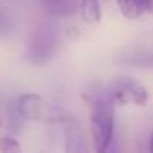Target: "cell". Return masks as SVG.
I'll use <instances>...</instances> for the list:
<instances>
[{
	"mask_svg": "<svg viewBox=\"0 0 153 153\" xmlns=\"http://www.w3.org/2000/svg\"><path fill=\"white\" fill-rule=\"evenodd\" d=\"M0 150L5 153H17L21 150V144L12 137H2L0 138Z\"/></svg>",
	"mask_w": 153,
	"mask_h": 153,
	"instance_id": "obj_9",
	"label": "cell"
},
{
	"mask_svg": "<svg viewBox=\"0 0 153 153\" xmlns=\"http://www.w3.org/2000/svg\"><path fill=\"white\" fill-rule=\"evenodd\" d=\"M83 96L90 107V131L95 150L104 153L113 141L116 105L104 95V92L84 93Z\"/></svg>",
	"mask_w": 153,
	"mask_h": 153,
	"instance_id": "obj_1",
	"label": "cell"
},
{
	"mask_svg": "<svg viewBox=\"0 0 153 153\" xmlns=\"http://www.w3.org/2000/svg\"><path fill=\"white\" fill-rule=\"evenodd\" d=\"M57 48V30L50 23L39 24L30 35L26 48V57L32 65H45L54 56Z\"/></svg>",
	"mask_w": 153,
	"mask_h": 153,
	"instance_id": "obj_2",
	"label": "cell"
},
{
	"mask_svg": "<svg viewBox=\"0 0 153 153\" xmlns=\"http://www.w3.org/2000/svg\"><path fill=\"white\" fill-rule=\"evenodd\" d=\"M0 128H2V120H0Z\"/></svg>",
	"mask_w": 153,
	"mask_h": 153,
	"instance_id": "obj_12",
	"label": "cell"
},
{
	"mask_svg": "<svg viewBox=\"0 0 153 153\" xmlns=\"http://www.w3.org/2000/svg\"><path fill=\"white\" fill-rule=\"evenodd\" d=\"M122 15L128 20H137L153 12V0H117Z\"/></svg>",
	"mask_w": 153,
	"mask_h": 153,
	"instance_id": "obj_6",
	"label": "cell"
},
{
	"mask_svg": "<svg viewBox=\"0 0 153 153\" xmlns=\"http://www.w3.org/2000/svg\"><path fill=\"white\" fill-rule=\"evenodd\" d=\"M45 2H53V0H45Z\"/></svg>",
	"mask_w": 153,
	"mask_h": 153,
	"instance_id": "obj_13",
	"label": "cell"
},
{
	"mask_svg": "<svg viewBox=\"0 0 153 153\" xmlns=\"http://www.w3.org/2000/svg\"><path fill=\"white\" fill-rule=\"evenodd\" d=\"M102 92L116 107H123L129 104L143 107L149 99L147 90L135 78L128 75H120L113 78Z\"/></svg>",
	"mask_w": 153,
	"mask_h": 153,
	"instance_id": "obj_3",
	"label": "cell"
},
{
	"mask_svg": "<svg viewBox=\"0 0 153 153\" xmlns=\"http://www.w3.org/2000/svg\"><path fill=\"white\" fill-rule=\"evenodd\" d=\"M78 11L81 20L86 24H98L102 20V9L99 0H80Z\"/></svg>",
	"mask_w": 153,
	"mask_h": 153,
	"instance_id": "obj_7",
	"label": "cell"
},
{
	"mask_svg": "<svg viewBox=\"0 0 153 153\" xmlns=\"http://www.w3.org/2000/svg\"><path fill=\"white\" fill-rule=\"evenodd\" d=\"M17 114L24 122H41L47 117L48 110L45 101L36 93H26L17 99Z\"/></svg>",
	"mask_w": 153,
	"mask_h": 153,
	"instance_id": "obj_4",
	"label": "cell"
},
{
	"mask_svg": "<svg viewBox=\"0 0 153 153\" xmlns=\"http://www.w3.org/2000/svg\"><path fill=\"white\" fill-rule=\"evenodd\" d=\"M9 29H11V18L6 14V11L0 6V35L8 33Z\"/></svg>",
	"mask_w": 153,
	"mask_h": 153,
	"instance_id": "obj_10",
	"label": "cell"
},
{
	"mask_svg": "<svg viewBox=\"0 0 153 153\" xmlns=\"http://www.w3.org/2000/svg\"><path fill=\"white\" fill-rule=\"evenodd\" d=\"M62 122L65 123V149H66V152L78 153V152L86 150L84 135L81 132L80 125L69 116H63Z\"/></svg>",
	"mask_w": 153,
	"mask_h": 153,
	"instance_id": "obj_5",
	"label": "cell"
},
{
	"mask_svg": "<svg viewBox=\"0 0 153 153\" xmlns=\"http://www.w3.org/2000/svg\"><path fill=\"white\" fill-rule=\"evenodd\" d=\"M150 150L153 152V134H152V138H150Z\"/></svg>",
	"mask_w": 153,
	"mask_h": 153,
	"instance_id": "obj_11",
	"label": "cell"
},
{
	"mask_svg": "<svg viewBox=\"0 0 153 153\" xmlns=\"http://www.w3.org/2000/svg\"><path fill=\"white\" fill-rule=\"evenodd\" d=\"M47 5H48V11L53 15L69 17L78 11L80 2L78 0H53V2H47Z\"/></svg>",
	"mask_w": 153,
	"mask_h": 153,
	"instance_id": "obj_8",
	"label": "cell"
}]
</instances>
